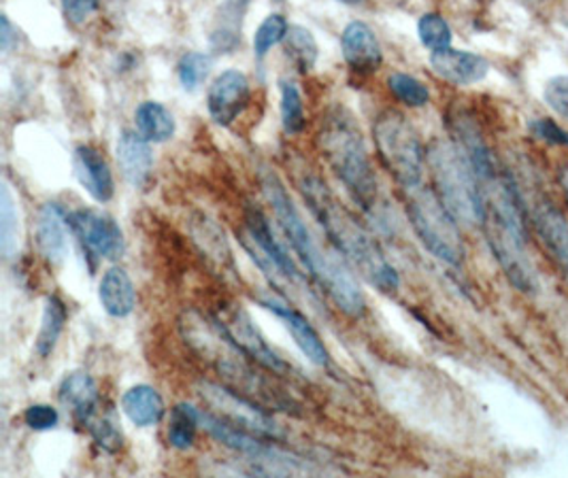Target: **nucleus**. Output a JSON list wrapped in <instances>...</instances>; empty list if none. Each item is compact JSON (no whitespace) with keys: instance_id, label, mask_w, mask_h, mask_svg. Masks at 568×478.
<instances>
[{"instance_id":"412c9836","label":"nucleus","mask_w":568,"mask_h":478,"mask_svg":"<svg viewBox=\"0 0 568 478\" xmlns=\"http://www.w3.org/2000/svg\"><path fill=\"white\" fill-rule=\"evenodd\" d=\"M58 396L83 428L99 413V387L88 373H73L64 378Z\"/></svg>"},{"instance_id":"79ce46f5","label":"nucleus","mask_w":568,"mask_h":478,"mask_svg":"<svg viewBox=\"0 0 568 478\" xmlns=\"http://www.w3.org/2000/svg\"><path fill=\"white\" fill-rule=\"evenodd\" d=\"M338 2H343V4H361L362 0H338Z\"/></svg>"},{"instance_id":"2f4dec72","label":"nucleus","mask_w":568,"mask_h":478,"mask_svg":"<svg viewBox=\"0 0 568 478\" xmlns=\"http://www.w3.org/2000/svg\"><path fill=\"white\" fill-rule=\"evenodd\" d=\"M211 55L201 53V51H187L181 55L178 64V77H180L181 88L185 92H194L203 85V81L211 73Z\"/></svg>"},{"instance_id":"4be33fe9","label":"nucleus","mask_w":568,"mask_h":478,"mask_svg":"<svg viewBox=\"0 0 568 478\" xmlns=\"http://www.w3.org/2000/svg\"><path fill=\"white\" fill-rule=\"evenodd\" d=\"M250 0H224L215 13L213 28L209 34L211 48L220 53H231L241 43V28Z\"/></svg>"},{"instance_id":"b1692460","label":"nucleus","mask_w":568,"mask_h":478,"mask_svg":"<svg viewBox=\"0 0 568 478\" xmlns=\"http://www.w3.org/2000/svg\"><path fill=\"white\" fill-rule=\"evenodd\" d=\"M136 132L150 143H166L175 134V118L162 102H141L134 111Z\"/></svg>"},{"instance_id":"0eeeda50","label":"nucleus","mask_w":568,"mask_h":478,"mask_svg":"<svg viewBox=\"0 0 568 478\" xmlns=\"http://www.w3.org/2000/svg\"><path fill=\"white\" fill-rule=\"evenodd\" d=\"M373 136L384 166L403 190L424 183L428 164L426 150L405 115L398 111H384L373 124Z\"/></svg>"},{"instance_id":"a211bd4d","label":"nucleus","mask_w":568,"mask_h":478,"mask_svg":"<svg viewBox=\"0 0 568 478\" xmlns=\"http://www.w3.org/2000/svg\"><path fill=\"white\" fill-rule=\"evenodd\" d=\"M115 157L122 176L132 187H145L154 171V155L150 141H145L136 130H124L118 139Z\"/></svg>"},{"instance_id":"c85d7f7f","label":"nucleus","mask_w":568,"mask_h":478,"mask_svg":"<svg viewBox=\"0 0 568 478\" xmlns=\"http://www.w3.org/2000/svg\"><path fill=\"white\" fill-rule=\"evenodd\" d=\"M194 241L201 245L203 253H207L211 260H215L217 264H222V268L231 271L234 275V262L231 250H229V243L224 241V232L220 227L215 226L211 220L203 217L196 230H194Z\"/></svg>"},{"instance_id":"9b49d317","label":"nucleus","mask_w":568,"mask_h":478,"mask_svg":"<svg viewBox=\"0 0 568 478\" xmlns=\"http://www.w3.org/2000/svg\"><path fill=\"white\" fill-rule=\"evenodd\" d=\"M256 301H258L262 308L271 311L275 317H280L284 322V326L292 334L296 347L303 352V355L310 359L313 366H317V368H328L331 366V353L326 349L322 336L317 334V329L296 306L287 303V298H284L282 294H273V292L258 294Z\"/></svg>"},{"instance_id":"72a5a7b5","label":"nucleus","mask_w":568,"mask_h":478,"mask_svg":"<svg viewBox=\"0 0 568 478\" xmlns=\"http://www.w3.org/2000/svg\"><path fill=\"white\" fill-rule=\"evenodd\" d=\"M417 34L426 50L440 51L452 48V28L439 13H426L417 22Z\"/></svg>"},{"instance_id":"4468645a","label":"nucleus","mask_w":568,"mask_h":478,"mask_svg":"<svg viewBox=\"0 0 568 478\" xmlns=\"http://www.w3.org/2000/svg\"><path fill=\"white\" fill-rule=\"evenodd\" d=\"M530 220L545 252L568 281V220L549 199H537L530 209Z\"/></svg>"},{"instance_id":"7c9ffc66","label":"nucleus","mask_w":568,"mask_h":478,"mask_svg":"<svg viewBox=\"0 0 568 478\" xmlns=\"http://www.w3.org/2000/svg\"><path fill=\"white\" fill-rule=\"evenodd\" d=\"M85 428L90 431V436L94 438V443L103 449L104 454H118L124 445V434L120 429V424L115 421V417L111 413H97Z\"/></svg>"},{"instance_id":"e433bc0d","label":"nucleus","mask_w":568,"mask_h":478,"mask_svg":"<svg viewBox=\"0 0 568 478\" xmlns=\"http://www.w3.org/2000/svg\"><path fill=\"white\" fill-rule=\"evenodd\" d=\"M530 132L547 145H558V148H568V132L565 128L558 126L549 118H535L528 122Z\"/></svg>"},{"instance_id":"ddd939ff","label":"nucleus","mask_w":568,"mask_h":478,"mask_svg":"<svg viewBox=\"0 0 568 478\" xmlns=\"http://www.w3.org/2000/svg\"><path fill=\"white\" fill-rule=\"evenodd\" d=\"M250 96H252L250 79L234 69L224 71L209 85L207 109L211 120L217 126H231L250 104Z\"/></svg>"},{"instance_id":"7ed1b4c3","label":"nucleus","mask_w":568,"mask_h":478,"mask_svg":"<svg viewBox=\"0 0 568 478\" xmlns=\"http://www.w3.org/2000/svg\"><path fill=\"white\" fill-rule=\"evenodd\" d=\"M317 145L352 201L364 213H377L379 183L361 128L354 118L343 109H333L326 113L317 134Z\"/></svg>"},{"instance_id":"1a4fd4ad","label":"nucleus","mask_w":568,"mask_h":478,"mask_svg":"<svg viewBox=\"0 0 568 478\" xmlns=\"http://www.w3.org/2000/svg\"><path fill=\"white\" fill-rule=\"evenodd\" d=\"M199 396L203 403L207 404L213 415H217L220 419L233 424L236 428L247 429L273 443L285 440V431L273 419V415L262 404L247 398L245 394L236 391L233 387L203 380L199 385Z\"/></svg>"},{"instance_id":"ea45409f","label":"nucleus","mask_w":568,"mask_h":478,"mask_svg":"<svg viewBox=\"0 0 568 478\" xmlns=\"http://www.w3.org/2000/svg\"><path fill=\"white\" fill-rule=\"evenodd\" d=\"M13 28H11V22L7 20V16H2L0 18V48L2 51L7 53V51L11 50V41H13Z\"/></svg>"},{"instance_id":"f3484780","label":"nucleus","mask_w":568,"mask_h":478,"mask_svg":"<svg viewBox=\"0 0 568 478\" xmlns=\"http://www.w3.org/2000/svg\"><path fill=\"white\" fill-rule=\"evenodd\" d=\"M69 230H71L69 217L58 202H45L39 209L37 226H34V241H37L39 252L50 264H60L67 257Z\"/></svg>"},{"instance_id":"4c0bfd02","label":"nucleus","mask_w":568,"mask_h":478,"mask_svg":"<svg viewBox=\"0 0 568 478\" xmlns=\"http://www.w3.org/2000/svg\"><path fill=\"white\" fill-rule=\"evenodd\" d=\"M24 424L34 431H48L58 428L60 415L50 404H32L24 410Z\"/></svg>"},{"instance_id":"a878e982","label":"nucleus","mask_w":568,"mask_h":478,"mask_svg":"<svg viewBox=\"0 0 568 478\" xmlns=\"http://www.w3.org/2000/svg\"><path fill=\"white\" fill-rule=\"evenodd\" d=\"M201 428V408L192 404H175L171 410V426H169V443L171 447L187 451L196 443V431Z\"/></svg>"},{"instance_id":"cd10ccee","label":"nucleus","mask_w":568,"mask_h":478,"mask_svg":"<svg viewBox=\"0 0 568 478\" xmlns=\"http://www.w3.org/2000/svg\"><path fill=\"white\" fill-rule=\"evenodd\" d=\"M285 53L290 58V62L303 73L307 75L313 69H315V62H317V41L315 37L311 34V30L303 28V26H290L287 34L284 39Z\"/></svg>"},{"instance_id":"f03ea898","label":"nucleus","mask_w":568,"mask_h":478,"mask_svg":"<svg viewBox=\"0 0 568 478\" xmlns=\"http://www.w3.org/2000/svg\"><path fill=\"white\" fill-rule=\"evenodd\" d=\"M298 190L335 252L382 294L398 292L400 277L396 268L389 264L373 234L362 226L358 217L343 202H338L326 181L305 173L298 181Z\"/></svg>"},{"instance_id":"6e6552de","label":"nucleus","mask_w":568,"mask_h":478,"mask_svg":"<svg viewBox=\"0 0 568 478\" xmlns=\"http://www.w3.org/2000/svg\"><path fill=\"white\" fill-rule=\"evenodd\" d=\"M201 426L213 440L234 454L245 457L254 464L252 472L258 475H298L310 472V464L296 455L280 449L273 440H266L247 429L236 428L233 424L220 419L211 410H201Z\"/></svg>"},{"instance_id":"423d86ee","label":"nucleus","mask_w":568,"mask_h":478,"mask_svg":"<svg viewBox=\"0 0 568 478\" xmlns=\"http://www.w3.org/2000/svg\"><path fill=\"white\" fill-rule=\"evenodd\" d=\"M407 194V215L422 245L447 266H463L465 262V241L460 234V224L445 209L437 192L424 183L405 190Z\"/></svg>"},{"instance_id":"473e14b6","label":"nucleus","mask_w":568,"mask_h":478,"mask_svg":"<svg viewBox=\"0 0 568 478\" xmlns=\"http://www.w3.org/2000/svg\"><path fill=\"white\" fill-rule=\"evenodd\" d=\"M389 92L412 109L426 106L430 102V90L414 75L407 73H392L388 79Z\"/></svg>"},{"instance_id":"20e7f679","label":"nucleus","mask_w":568,"mask_h":478,"mask_svg":"<svg viewBox=\"0 0 568 478\" xmlns=\"http://www.w3.org/2000/svg\"><path fill=\"white\" fill-rule=\"evenodd\" d=\"M426 162L433 173V190L454 220L460 226L481 227L484 196L465 153L458 150L456 143L435 141L426 152Z\"/></svg>"},{"instance_id":"f257e3e1","label":"nucleus","mask_w":568,"mask_h":478,"mask_svg":"<svg viewBox=\"0 0 568 478\" xmlns=\"http://www.w3.org/2000/svg\"><path fill=\"white\" fill-rule=\"evenodd\" d=\"M260 185H262L264 199L275 213L277 224L284 232L287 245L301 260L311 281L328 296V301L335 304L341 313H345L352 319L364 317L366 298L362 294L358 281L352 275V271L347 268V262L343 257L336 260L322 250V245L313 236L307 222L303 220L301 211L290 199L284 181L271 169H262Z\"/></svg>"},{"instance_id":"393cba45","label":"nucleus","mask_w":568,"mask_h":478,"mask_svg":"<svg viewBox=\"0 0 568 478\" xmlns=\"http://www.w3.org/2000/svg\"><path fill=\"white\" fill-rule=\"evenodd\" d=\"M67 319H69V313H67V306L58 298V296H50L45 301V308H43V317H41V327H39V334H37V343H34V352L39 357H50L64 326H67Z\"/></svg>"},{"instance_id":"2eb2a0df","label":"nucleus","mask_w":568,"mask_h":478,"mask_svg":"<svg viewBox=\"0 0 568 478\" xmlns=\"http://www.w3.org/2000/svg\"><path fill=\"white\" fill-rule=\"evenodd\" d=\"M341 50L349 69L361 75H371L379 71L384 62L379 39L375 37L373 28L364 22H352L345 26L341 34Z\"/></svg>"},{"instance_id":"f704fd0d","label":"nucleus","mask_w":568,"mask_h":478,"mask_svg":"<svg viewBox=\"0 0 568 478\" xmlns=\"http://www.w3.org/2000/svg\"><path fill=\"white\" fill-rule=\"evenodd\" d=\"M287 30H290V24H287V20H285L282 13L268 16V18L260 24L256 34H254V53H256V58L262 60L275 45L284 43Z\"/></svg>"},{"instance_id":"5701e85b","label":"nucleus","mask_w":568,"mask_h":478,"mask_svg":"<svg viewBox=\"0 0 568 478\" xmlns=\"http://www.w3.org/2000/svg\"><path fill=\"white\" fill-rule=\"evenodd\" d=\"M122 410L136 428H152L162 421L166 406L152 385H134L122 398Z\"/></svg>"},{"instance_id":"39448f33","label":"nucleus","mask_w":568,"mask_h":478,"mask_svg":"<svg viewBox=\"0 0 568 478\" xmlns=\"http://www.w3.org/2000/svg\"><path fill=\"white\" fill-rule=\"evenodd\" d=\"M243 250L250 253L254 264L271 281V287L287 298V294H303L313 301L307 273H303L284 243L275 236L273 227L260 209H247L243 217V230L239 234Z\"/></svg>"},{"instance_id":"dca6fc26","label":"nucleus","mask_w":568,"mask_h":478,"mask_svg":"<svg viewBox=\"0 0 568 478\" xmlns=\"http://www.w3.org/2000/svg\"><path fill=\"white\" fill-rule=\"evenodd\" d=\"M430 67L435 75L452 85H473L490 73V62L473 51L447 50L430 53Z\"/></svg>"},{"instance_id":"c9c22d12","label":"nucleus","mask_w":568,"mask_h":478,"mask_svg":"<svg viewBox=\"0 0 568 478\" xmlns=\"http://www.w3.org/2000/svg\"><path fill=\"white\" fill-rule=\"evenodd\" d=\"M542 101L568 124V75L551 77L542 88Z\"/></svg>"},{"instance_id":"6ab92c4d","label":"nucleus","mask_w":568,"mask_h":478,"mask_svg":"<svg viewBox=\"0 0 568 478\" xmlns=\"http://www.w3.org/2000/svg\"><path fill=\"white\" fill-rule=\"evenodd\" d=\"M73 166L81 187L97 202H109L115 194V181L103 153L90 145H79Z\"/></svg>"},{"instance_id":"c756f323","label":"nucleus","mask_w":568,"mask_h":478,"mask_svg":"<svg viewBox=\"0 0 568 478\" xmlns=\"http://www.w3.org/2000/svg\"><path fill=\"white\" fill-rule=\"evenodd\" d=\"M280 94H282L280 109H282V124H284L285 134H301L307 126L301 90L296 88L294 81L282 79L280 81Z\"/></svg>"},{"instance_id":"f8f14e48","label":"nucleus","mask_w":568,"mask_h":478,"mask_svg":"<svg viewBox=\"0 0 568 478\" xmlns=\"http://www.w3.org/2000/svg\"><path fill=\"white\" fill-rule=\"evenodd\" d=\"M69 224L85 253L97 260H113L124 252L122 230L101 211L79 209L69 215Z\"/></svg>"},{"instance_id":"bb28decb","label":"nucleus","mask_w":568,"mask_h":478,"mask_svg":"<svg viewBox=\"0 0 568 478\" xmlns=\"http://www.w3.org/2000/svg\"><path fill=\"white\" fill-rule=\"evenodd\" d=\"M20 247V215L18 204L7 181L0 185V252L9 260Z\"/></svg>"},{"instance_id":"58836bf2","label":"nucleus","mask_w":568,"mask_h":478,"mask_svg":"<svg viewBox=\"0 0 568 478\" xmlns=\"http://www.w3.org/2000/svg\"><path fill=\"white\" fill-rule=\"evenodd\" d=\"M101 7V0H62V11L69 22L73 24H83L97 13Z\"/></svg>"},{"instance_id":"aec40b11","label":"nucleus","mask_w":568,"mask_h":478,"mask_svg":"<svg viewBox=\"0 0 568 478\" xmlns=\"http://www.w3.org/2000/svg\"><path fill=\"white\" fill-rule=\"evenodd\" d=\"M99 301L103 304L104 313L124 319L132 315L136 306V289L129 273L120 266H111L99 285Z\"/></svg>"},{"instance_id":"9d476101","label":"nucleus","mask_w":568,"mask_h":478,"mask_svg":"<svg viewBox=\"0 0 568 478\" xmlns=\"http://www.w3.org/2000/svg\"><path fill=\"white\" fill-rule=\"evenodd\" d=\"M211 319L224 332V336L239 352L250 357V362H254L256 366L275 377L292 375V366L285 362L284 357H280V353L268 347V343L260 334L258 327L247 311H243L241 306H229L220 315H213Z\"/></svg>"},{"instance_id":"a19ab883","label":"nucleus","mask_w":568,"mask_h":478,"mask_svg":"<svg viewBox=\"0 0 568 478\" xmlns=\"http://www.w3.org/2000/svg\"><path fill=\"white\" fill-rule=\"evenodd\" d=\"M560 183H562V190H565V196L568 201V164L560 171Z\"/></svg>"}]
</instances>
